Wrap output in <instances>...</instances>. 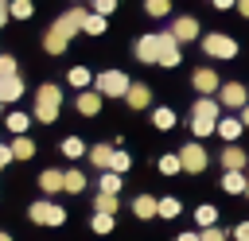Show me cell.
<instances>
[{
    "instance_id": "cell-1",
    "label": "cell",
    "mask_w": 249,
    "mask_h": 241,
    "mask_svg": "<svg viewBox=\"0 0 249 241\" xmlns=\"http://www.w3.org/2000/svg\"><path fill=\"white\" fill-rule=\"evenodd\" d=\"M86 8H70V12H62L54 23H51V31L43 35V47H47V54H62L66 51V43L82 31V23H86Z\"/></svg>"
},
{
    "instance_id": "cell-2",
    "label": "cell",
    "mask_w": 249,
    "mask_h": 241,
    "mask_svg": "<svg viewBox=\"0 0 249 241\" xmlns=\"http://www.w3.org/2000/svg\"><path fill=\"white\" fill-rule=\"evenodd\" d=\"M58 105H62V89L58 86H39V93H35V120L51 124L58 117Z\"/></svg>"
},
{
    "instance_id": "cell-3",
    "label": "cell",
    "mask_w": 249,
    "mask_h": 241,
    "mask_svg": "<svg viewBox=\"0 0 249 241\" xmlns=\"http://www.w3.org/2000/svg\"><path fill=\"white\" fill-rule=\"evenodd\" d=\"M93 86H97L101 97H124L132 82H128V74H121V70H105V74L93 78Z\"/></svg>"
},
{
    "instance_id": "cell-4",
    "label": "cell",
    "mask_w": 249,
    "mask_h": 241,
    "mask_svg": "<svg viewBox=\"0 0 249 241\" xmlns=\"http://www.w3.org/2000/svg\"><path fill=\"white\" fill-rule=\"evenodd\" d=\"M27 218H31L35 225H62V222H66V210H62L58 202H51V198H43V202H31V210H27Z\"/></svg>"
},
{
    "instance_id": "cell-5",
    "label": "cell",
    "mask_w": 249,
    "mask_h": 241,
    "mask_svg": "<svg viewBox=\"0 0 249 241\" xmlns=\"http://www.w3.org/2000/svg\"><path fill=\"white\" fill-rule=\"evenodd\" d=\"M202 51H206L210 58H233V54H237V43H233L230 35L214 31V35H202Z\"/></svg>"
},
{
    "instance_id": "cell-6",
    "label": "cell",
    "mask_w": 249,
    "mask_h": 241,
    "mask_svg": "<svg viewBox=\"0 0 249 241\" xmlns=\"http://www.w3.org/2000/svg\"><path fill=\"white\" fill-rule=\"evenodd\" d=\"M218 101H222L226 109H245V105H249V93H245L241 82H226V86L218 89Z\"/></svg>"
},
{
    "instance_id": "cell-7",
    "label": "cell",
    "mask_w": 249,
    "mask_h": 241,
    "mask_svg": "<svg viewBox=\"0 0 249 241\" xmlns=\"http://www.w3.org/2000/svg\"><path fill=\"white\" fill-rule=\"evenodd\" d=\"M179 159H183V171H195V175H198V171H206V148H202V144H195V140H191V144H183Z\"/></svg>"
},
{
    "instance_id": "cell-8",
    "label": "cell",
    "mask_w": 249,
    "mask_h": 241,
    "mask_svg": "<svg viewBox=\"0 0 249 241\" xmlns=\"http://www.w3.org/2000/svg\"><path fill=\"white\" fill-rule=\"evenodd\" d=\"M191 82H195V89H198L202 97H210V93H218V89H222V82H218V74H214L210 66H198V70L191 74Z\"/></svg>"
},
{
    "instance_id": "cell-9",
    "label": "cell",
    "mask_w": 249,
    "mask_h": 241,
    "mask_svg": "<svg viewBox=\"0 0 249 241\" xmlns=\"http://www.w3.org/2000/svg\"><path fill=\"white\" fill-rule=\"evenodd\" d=\"M171 35H175L179 43L198 39V19H195V16H175V19H171Z\"/></svg>"
},
{
    "instance_id": "cell-10",
    "label": "cell",
    "mask_w": 249,
    "mask_h": 241,
    "mask_svg": "<svg viewBox=\"0 0 249 241\" xmlns=\"http://www.w3.org/2000/svg\"><path fill=\"white\" fill-rule=\"evenodd\" d=\"M156 66H179V39L171 31L160 35V62Z\"/></svg>"
},
{
    "instance_id": "cell-11",
    "label": "cell",
    "mask_w": 249,
    "mask_h": 241,
    "mask_svg": "<svg viewBox=\"0 0 249 241\" xmlns=\"http://www.w3.org/2000/svg\"><path fill=\"white\" fill-rule=\"evenodd\" d=\"M136 58H140V62H160V35H140Z\"/></svg>"
},
{
    "instance_id": "cell-12",
    "label": "cell",
    "mask_w": 249,
    "mask_h": 241,
    "mask_svg": "<svg viewBox=\"0 0 249 241\" xmlns=\"http://www.w3.org/2000/svg\"><path fill=\"white\" fill-rule=\"evenodd\" d=\"M78 113L82 117H97L101 113V93L97 89H78Z\"/></svg>"
},
{
    "instance_id": "cell-13",
    "label": "cell",
    "mask_w": 249,
    "mask_h": 241,
    "mask_svg": "<svg viewBox=\"0 0 249 241\" xmlns=\"http://www.w3.org/2000/svg\"><path fill=\"white\" fill-rule=\"evenodd\" d=\"M39 187H43L47 194H58V190H66V171H54V167H47V171L39 175Z\"/></svg>"
},
{
    "instance_id": "cell-14",
    "label": "cell",
    "mask_w": 249,
    "mask_h": 241,
    "mask_svg": "<svg viewBox=\"0 0 249 241\" xmlns=\"http://www.w3.org/2000/svg\"><path fill=\"white\" fill-rule=\"evenodd\" d=\"M23 97V78L12 74V78H0V101H19Z\"/></svg>"
},
{
    "instance_id": "cell-15",
    "label": "cell",
    "mask_w": 249,
    "mask_h": 241,
    "mask_svg": "<svg viewBox=\"0 0 249 241\" xmlns=\"http://www.w3.org/2000/svg\"><path fill=\"white\" fill-rule=\"evenodd\" d=\"M124 101H128L132 109H148V105H152V89L132 82V86H128V93H124Z\"/></svg>"
},
{
    "instance_id": "cell-16",
    "label": "cell",
    "mask_w": 249,
    "mask_h": 241,
    "mask_svg": "<svg viewBox=\"0 0 249 241\" xmlns=\"http://www.w3.org/2000/svg\"><path fill=\"white\" fill-rule=\"evenodd\" d=\"M241 132H245V124H241V117H218V136H226V140L233 144V140H237Z\"/></svg>"
},
{
    "instance_id": "cell-17",
    "label": "cell",
    "mask_w": 249,
    "mask_h": 241,
    "mask_svg": "<svg viewBox=\"0 0 249 241\" xmlns=\"http://www.w3.org/2000/svg\"><path fill=\"white\" fill-rule=\"evenodd\" d=\"M245 163H249L245 152H241L237 144H226V152H222V167H226V171H241Z\"/></svg>"
},
{
    "instance_id": "cell-18",
    "label": "cell",
    "mask_w": 249,
    "mask_h": 241,
    "mask_svg": "<svg viewBox=\"0 0 249 241\" xmlns=\"http://www.w3.org/2000/svg\"><path fill=\"white\" fill-rule=\"evenodd\" d=\"M132 214H136V218H156V214H160V198H152V194H136Z\"/></svg>"
},
{
    "instance_id": "cell-19",
    "label": "cell",
    "mask_w": 249,
    "mask_h": 241,
    "mask_svg": "<svg viewBox=\"0 0 249 241\" xmlns=\"http://www.w3.org/2000/svg\"><path fill=\"white\" fill-rule=\"evenodd\" d=\"M113 152H117V148H109V144H93V148H89V163H93V167H101V171H109Z\"/></svg>"
},
{
    "instance_id": "cell-20",
    "label": "cell",
    "mask_w": 249,
    "mask_h": 241,
    "mask_svg": "<svg viewBox=\"0 0 249 241\" xmlns=\"http://www.w3.org/2000/svg\"><path fill=\"white\" fill-rule=\"evenodd\" d=\"M245 187H249V179H245L241 171H226V175H222V190H226V194H245Z\"/></svg>"
},
{
    "instance_id": "cell-21",
    "label": "cell",
    "mask_w": 249,
    "mask_h": 241,
    "mask_svg": "<svg viewBox=\"0 0 249 241\" xmlns=\"http://www.w3.org/2000/svg\"><path fill=\"white\" fill-rule=\"evenodd\" d=\"M191 117H206V120H218V101H214V97H198Z\"/></svg>"
},
{
    "instance_id": "cell-22",
    "label": "cell",
    "mask_w": 249,
    "mask_h": 241,
    "mask_svg": "<svg viewBox=\"0 0 249 241\" xmlns=\"http://www.w3.org/2000/svg\"><path fill=\"white\" fill-rule=\"evenodd\" d=\"M66 82H70L74 89H86V86L93 82V74H89L86 66H70V74H66Z\"/></svg>"
},
{
    "instance_id": "cell-23",
    "label": "cell",
    "mask_w": 249,
    "mask_h": 241,
    "mask_svg": "<svg viewBox=\"0 0 249 241\" xmlns=\"http://www.w3.org/2000/svg\"><path fill=\"white\" fill-rule=\"evenodd\" d=\"M31 155H35V144L27 136H16L12 140V159H31Z\"/></svg>"
},
{
    "instance_id": "cell-24",
    "label": "cell",
    "mask_w": 249,
    "mask_h": 241,
    "mask_svg": "<svg viewBox=\"0 0 249 241\" xmlns=\"http://www.w3.org/2000/svg\"><path fill=\"white\" fill-rule=\"evenodd\" d=\"M27 124H31V117H27V113H8V132H12V136H23V132H27Z\"/></svg>"
},
{
    "instance_id": "cell-25",
    "label": "cell",
    "mask_w": 249,
    "mask_h": 241,
    "mask_svg": "<svg viewBox=\"0 0 249 241\" xmlns=\"http://www.w3.org/2000/svg\"><path fill=\"white\" fill-rule=\"evenodd\" d=\"M191 132L202 140V136H210V132H218V120H206V117H191Z\"/></svg>"
},
{
    "instance_id": "cell-26",
    "label": "cell",
    "mask_w": 249,
    "mask_h": 241,
    "mask_svg": "<svg viewBox=\"0 0 249 241\" xmlns=\"http://www.w3.org/2000/svg\"><path fill=\"white\" fill-rule=\"evenodd\" d=\"M152 124H156L160 132H167V128H175V113H171V109H156V113H152Z\"/></svg>"
},
{
    "instance_id": "cell-27",
    "label": "cell",
    "mask_w": 249,
    "mask_h": 241,
    "mask_svg": "<svg viewBox=\"0 0 249 241\" xmlns=\"http://www.w3.org/2000/svg\"><path fill=\"white\" fill-rule=\"evenodd\" d=\"M86 152H89V148H86V144H82L78 136H66V140H62V155H70V159H78V155H86Z\"/></svg>"
},
{
    "instance_id": "cell-28",
    "label": "cell",
    "mask_w": 249,
    "mask_h": 241,
    "mask_svg": "<svg viewBox=\"0 0 249 241\" xmlns=\"http://www.w3.org/2000/svg\"><path fill=\"white\" fill-rule=\"evenodd\" d=\"M82 31H86V35H101V31H105V16L89 12V16H86V23H82Z\"/></svg>"
},
{
    "instance_id": "cell-29",
    "label": "cell",
    "mask_w": 249,
    "mask_h": 241,
    "mask_svg": "<svg viewBox=\"0 0 249 241\" xmlns=\"http://www.w3.org/2000/svg\"><path fill=\"white\" fill-rule=\"evenodd\" d=\"M93 206H97V214H117V206H121V202H117V194H97V198H93Z\"/></svg>"
},
{
    "instance_id": "cell-30",
    "label": "cell",
    "mask_w": 249,
    "mask_h": 241,
    "mask_svg": "<svg viewBox=\"0 0 249 241\" xmlns=\"http://www.w3.org/2000/svg\"><path fill=\"white\" fill-rule=\"evenodd\" d=\"M117 190H121V175L117 171H105L101 175V194H117Z\"/></svg>"
},
{
    "instance_id": "cell-31",
    "label": "cell",
    "mask_w": 249,
    "mask_h": 241,
    "mask_svg": "<svg viewBox=\"0 0 249 241\" xmlns=\"http://www.w3.org/2000/svg\"><path fill=\"white\" fill-rule=\"evenodd\" d=\"M195 222L206 229V225H214V222H218V210H214V206H198V210H195Z\"/></svg>"
},
{
    "instance_id": "cell-32",
    "label": "cell",
    "mask_w": 249,
    "mask_h": 241,
    "mask_svg": "<svg viewBox=\"0 0 249 241\" xmlns=\"http://www.w3.org/2000/svg\"><path fill=\"white\" fill-rule=\"evenodd\" d=\"M8 12H12L16 19H27V16L35 12V4H31V0H12V4H8Z\"/></svg>"
},
{
    "instance_id": "cell-33",
    "label": "cell",
    "mask_w": 249,
    "mask_h": 241,
    "mask_svg": "<svg viewBox=\"0 0 249 241\" xmlns=\"http://www.w3.org/2000/svg\"><path fill=\"white\" fill-rule=\"evenodd\" d=\"M144 12L160 19V16H167V12H171V0H144Z\"/></svg>"
},
{
    "instance_id": "cell-34",
    "label": "cell",
    "mask_w": 249,
    "mask_h": 241,
    "mask_svg": "<svg viewBox=\"0 0 249 241\" xmlns=\"http://www.w3.org/2000/svg\"><path fill=\"white\" fill-rule=\"evenodd\" d=\"M128 163H132V159H128V152H121V148H117V152H113V163H109V171L124 175V171H128Z\"/></svg>"
},
{
    "instance_id": "cell-35",
    "label": "cell",
    "mask_w": 249,
    "mask_h": 241,
    "mask_svg": "<svg viewBox=\"0 0 249 241\" xmlns=\"http://www.w3.org/2000/svg\"><path fill=\"white\" fill-rule=\"evenodd\" d=\"M160 171H163V175H179V171H183V159H179V155H163V159H160Z\"/></svg>"
},
{
    "instance_id": "cell-36",
    "label": "cell",
    "mask_w": 249,
    "mask_h": 241,
    "mask_svg": "<svg viewBox=\"0 0 249 241\" xmlns=\"http://www.w3.org/2000/svg\"><path fill=\"white\" fill-rule=\"evenodd\" d=\"M179 198H160V218H179Z\"/></svg>"
},
{
    "instance_id": "cell-37",
    "label": "cell",
    "mask_w": 249,
    "mask_h": 241,
    "mask_svg": "<svg viewBox=\"0 0 249 241\" xmlns=\"http://www.w3.org/2000/svg\"><path fill=\"white\" fill-rule=\"evenodd\" d=\"M93 233H113V214H93Z\"/></svg>"
},
{
    "instance_id": "cell-38",
    "label": "cell",
    "mask_w": 249,
    "mask_h": 241,
    "mask_svg": "<svg viewBox=\"0 0 249 241\" xmlns=\"http://www.w3.org/2000/svg\"><path fill=\"white\" fill-rule=\"evenodd\" d=\"M82 187H86V175H82V171H66V190H70V194H78Z\"/></svg>"
},
{
    "instance_id": "cell-39",
    "label": "cell",
    "mask_w": 249,
    "mask_h": 241,
    "mask_svg": "<svg viewBox=\"0 0 249 241\" xmlns=\"http://www.w3.org/2000/svg\"><path fill=\"white\" fill-rule=\"evenodd\" d=\"M12 74H19L16 58H12V54H0V78H12Z\"/></svg>"
},
{
    "instance_id": "cell-40",
    "label": "cell",
    "mask_w": 249,
    "mask_h": 241,
    "mask_svg": "<svg viewBox=\"0 0 249 241\" xmlns=\"http://www.w3.org/2000/svg\"><path fill=\"white\" fill-rule=\"evenodd\" d=\"M113 8H117V0H93V12L97 16H113Z\"/></svg>"
},
{
    "instance_id": "cell-41",
    "label": "cell",
    "mask_w": 249,
    "mask_h": 241,
    "mask_svg": "<svg viewBox=\"0 0 249 241\" xmlns=\"http://www.w3.org/2000/svg\"><path fill=\"white\" fill-rule=\"evenodd\" d=\"M202 241H226V229H218V225H206V229H202Z\"/></svg>"
},
{
    "instance_id": "cell-42",
    "label": "cell",
    "mask_w": 249,
    "mask_h": 241,
    "mask_svg": "<svg viewBox=\"0 0 249 241\" xmlns=\"http://www.w3.org/2000/svg\"><path fill=\"white\" fill-rule=\"evenodd\" d=\"M233 241H249V222H237L233 225Z\"/></svg>"
},
{
    "instance_id": "cell-43",
    "label": "cell",
    "mask_w": 249,
    "mask_h": 241,
    "mask_svg": "<svg viewBox=\"0 0 249 241\" xmlns=\"http://www.w3.org/2000/svg\"><path fill=\"white\" fill-rule=\"evenodd\" d=\"M214 8H222V12H226V8H237V0H214Z\"/></svg>"
},
{
    "instance_id": "cell-44",
    "label": "cell",
    "mask_w": 249,
    "mask_h": 241,
    "mask_svg": "<svg viewBox=\"0 0 249 241\" xmlns=\"http://www.w3.org/2000/svg\"><path fill=\"white\" fill-rule=\"evenodd\" d=\"M179 241H202V233H179Z\"/></svg>"
},
{
    "instance_id": "cell-45",
    "label": "cell",
    "mask_w": 249,
    "mask_h": 241,
    "mask_svg": "<svg viewBox=\"0 0 249 241\" xmlns=\"http://www.w3.org/2000/svg\"><path fill=\"white\" fill-rule=\"evenodd\" d=\"M237 12H241V16L249 19V0H237Z\"/></svg>"
},
{
    "instance_id": "cell-46",
    "label": "cell",
    "mask_w": 249,
    "mask_h": 241,
    "mask_svg": "<svg viewBox=\"0 0 249 241\" xmlns=\"http://www.w3.org/2000/svg\"><path fill=\"white\" fill-rule=\"evenodd\" d=\"M8 159H12V148H0V167H4Z\"/></svg>"
},
{
    "instance_id": "cell-47",
    "label": "cell",
    "mask_w": 249,
    "mask_h": 241,
    "mask_svg": "<svg viewBox=\"0 0 249 241\" xmlns=\"http://www.w3.org/2000/svg\"><path fill=\"white\" fill-rule=\"evenodd\" d=\"M241 124H245V128H249V105H245V109H241Z\"/></svg>"
},
{
    "instance_id": "cell-48",
    "label": "cell",
    "mask_w": 249,
    "mask_h": 241,
    "mask_svg": "<svg viewBox=\"0 0 249 241\" xmlns=\"http://www.w3.org/2000/svg\"><path fill=\"white\" fill-rule=\"evenodd\" d=\"M8 16H12V12H8V8H0V27L8 23Z\"/></svg>"
},
{
    "instance_id": "cell-49",
    "label": "cell",
    "mask_w": 249,
    "mask_h": 241,
    "mask_svg": "<svg viewBox=\"0 0 249 241\" xmlns=\"http://www.w3.org/2000/svg\"><path fill=\"white\" fill-rule=\"evenodd\" d=\"M0 241H12V237H8V233H0Z\"/></svg>"
},
{
    "instance_id": "cell-50",
    "label": "cell",
    "mask_w": 249,
    "mask_h": 241,
    "mask_svg": "<svg viewBox=\"0 0 249 241\" xmlns=\"http://www.w3.org/2000/svg\"><path fill=\"white\" fill-rule=\"evenodd\" d=\"M245 198H249V187H245Z\"/></svg>"
}]
</instances>
